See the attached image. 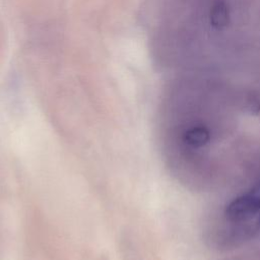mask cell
<instances>
[{
	"label": "cell",
	"mask_w": 260,
	"mask_h": 260,
	"mask_svg": "<svg viewBox=\"0 0 260 260\" xmlns=\"http://www.w3.org/2000/svg\"><path fill=\"white\" fill-rule=\"evenodd\" d=\"M260 209V185H257L251 193L233 200L228 208L226 214L233 221L248 218Z\"/></svg>",
	"instance_id": "1"
},
{
	"label": "cell",
	"mask_w": 260,
	"mask_h": 260,
	"mask_svg": "<svg viewBox=\"0 0 260 260\" xmlns=\"http://www.w3.org/2000/svg\"><path fill=\"white\" fill-rule=\"evenodd\" d=\"M209 138L207 130L203 127H196L189 129L185 134V141L193 147L202 146Z\"/></svg>",
	"instance_id": "2"
}]
</instances>
